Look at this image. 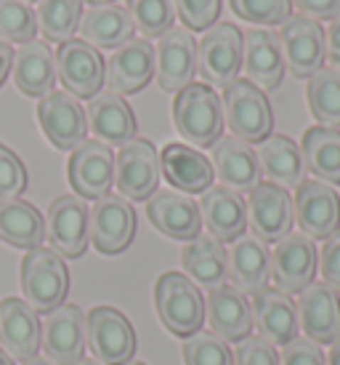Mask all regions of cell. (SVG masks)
<instances>
[{"instance_id":"obj_1","label":"cell","mask_w":340,"mask_h":365,"mask_svg":"<svg viewBox=\"0 0 340 365\" xmlns=\"http://www.w3.org/2000/svg\"><path fill=\"white\" fill-rule=\"evenodd\" d=\"M223 104L221 96L205 83L184 86L173 99V125L184 142L194 150L213 147L223 136Z\"/></svg>"},{"instance_id":"obj_49","label":"cell","mask_w":340,"mask_h":365,"mask_svg":"<svg viewBox=\"0 0 340 365\" xmlns=\"http://www.w3.org/2000/svg\"><path fill=\"white\" fill-rule=\"evenodd\" d=\"M324 59L332 70L340 72V16L330 21V30L324 32Z\"/></svg>"},{"instance_id":"obj_22","label":"cell","mask_w":340,"mask_h":365,"mask_svg":"<svg viewBox=\"0 0 340 365\" xmlns=\"http://www.w3.org/2000/svg\"><path fill=\"white\" fill-rule=\"evenodd\" d=\"M250 309L253 328H258L260 339H266L271 346H285L298 336V309L290 294L266 285L253 296Z\"/></svg>"},{"instance_id":"obj_17","label":"cell","mask_w":340,"mask_h":365,"mask_svg":"<svg viewBox=\"0 0 340 365\" xmlns=\"http://www.w3.org/2000/svg\"><path fill=\"white\" fill-rule=\"evenodd\" d=\"M197 75V41L184 27H170L154 48V81L162 91L179 93Z\"/></svg>"},{"instance_id":"obj_32","label":"cell","mask_w":340,"mask_h":365,"mask_svg":"<svg viewBox=\"0 0 340 365\" xmlns=\"http://www.w3.org/2000/svg\"><path fill=\"white\" fill-rule=\"evenodd\" d=\"M181 264L186 269V277L197 288H218L229 280V251L211 235H200L186 243L181 251Z\"/></svg>"},{"instance_id":"obj_28","label":"cell","mask_w":340,"mask_h":365,"mask_svg":"<svg viewBox=\"0 0 340 365\" xmlns=\"http://www.w3.org/2000/svg\"><path fill=\"white\" fill-rule=\"evenodd\" d=\"M200 216L211 237H216L218 243L240 240L245 235V227H248V208H245L242 195L223 187V184L202 192Z\"/></svg>"},{"instance_id":"obj_20","label":"cell","mask_w":340,"mask_h":365,"mask_svg":"<svg viewBox=\"0 0 340 365\" xmlns=\"http://www.w3.org/2000/svg\"><path fill=\"white\" fill-rule=\"evenodd\" d=\"M147 216L154 230H160L170 240H194L202 235L200 205L189 195L176 190H157L147 200Z\"/></svg>"},{"instance_id":"obj_16","label":"cell","mask_w":340,"mask_h":365,"mask_svg":"<svg viewBox=\"0 0 340 365\" xmlns=\"http://www.w3.org/2000/svg\"><path fill=\"white\" fill-rule=\"evenodd\" d=\"M38 120H41L46 139L56 150L72 153L75 147H80L85 142V133H88L85 110L67 91H56L53 88L51 93H46L38 102Z\"/></svg>"},{"instance_id":"obj_14","label":"cell","mask_w":340,"mask_h":365,"mask_svg":"<svg viewBox=\"0 0 340 365\" xmlns=\"http://www.w3.org/2000/svg\"><path fill=\"white\" fill-rule=\"evenodd\" d=\"M317 245L303 232H290L271 251V280L285 294L306 291L317 277Z\"/></svg>"},{"instance_id":"obj_9","label":"cell","mask_w":340,"mask_h":365,"mask_svg":"<svg viewBox=\"0 0 340 365\" xmlns=\"http://www.w3.org/2000/svg\"><path fill=\"white\" fill-rule=\"evenodd\" d=\"M160 176V155L149 139H130L115 155V184L125 200H149Z\"/></svg>"},{"instance_id":"obj_54","label":"cell","mask_w":340,"mask_h":365,"mask_svg":"<svg viewBox=\"0 0 340 365\" xmlns=\"http://www.w3.org/2000/svg\"><path fill=\"white\" fill-rule=\"evenodd\" d=\"M83 3H90V6H107V3H115V0H83Z\"/></svg>"},{"instance_id":"obj_10","label":"cell","mask_w":340,"mask_h":365,"mask_svg":"<svg viewBox=\"0 0 340 365\" xmlns=\"http://www.w3.org/2000/svg\"><path fill=\"white\" fill-rule=\"evenodd\" d=\"M107 61L99 48L80 38L61 43L56 48V78L75 99H93L104 86Z\"/></svg>"},{"instance_id":"obj_19","label":"cell","mask_w":340,"mask_h":365,"mask_svg":"<svg viewBox=\"0 0 340 365\" xmlns=\"http://www.w3.org/2000/svg\"><path fill=\"white\" fill-rule=\"evenodd\" d=\"M154 78V46L144 38H130L107 61L104 83L110 86L112 93L130 96V93L144 91Z\"/></svg>"},{"instance_id":"obj_45","label":"cell","mask_w":340,"mask_h":365,"mask_svg":"<svg viewBox=\"0 0 340 365\" xmlns=\"http://www.w3.org/2000/svg\"><path fill=\"white\" fill-rule=\"evenodd\" d=\"M234 365H280L277 349L260 339V336H248L237 344L234 352Z\"/></svg>"},{"instance_id":"obj_47","label":"cell","mask_w":340,"mask_h":365,"mask_svg":"<svg viewBox=\"0 0 340 365\" xmlns=\"http://www.w3.org/2000/svg\"><path fill=\"white\" fill-rule=\"evenodd\" d=\"M319 267L324 285L332 288L335 294H340V227L324 240L319 254Z\"/></svg>"},{"instance_id":"obj_37","label":"cell","mask_w":340,"mask_h":365,"mask_svg":"<svg viewBox=\"0 0 340 365\" xmlns=\"http://www.w3.org/2000/svg\"><path fill=\"white\" fill-rule=\"evenodd\" d=\"M83 0H38V30L51 43H67L80 32Z\"/></svg>"},{"instance_id":"obj_23","label":"cell","mask_w":340,"mask_h":365,"mask_svg":"<svg viewBox=\"0 0 340 365\" xmlns=\"http://www.w3.org/2000/svg\"><path fill=\"white\" fill-rule=\"evenodd\" d=\"M242 64H245L248 81L258 86L263 93L280 88L285 78V61H282L277 32L266 27H253L242 32Z\"/></svg>"},{"instance_id":"obj_5","label":"cell","mask_w":340,"mask_h":365,"mask_svg":"<svg viewBox=\"0 0 340 365\" xmlns=\"http://www.w3.org/2000/svg\"><path fill=\"white\" fill-rule=\"evenodd\" d=\"M242 70V30L231 21H218L202 32L197 43V72L205 86L226 88Z\"/></svg>"},{"instance_id":"obj_35","label":"cell","mask_w":340,"mask_h":365,"mask_svg":"<svg viewBox=\"0 0 340 365\" xmlns=\"http://www.w3.org/2000/svg\"><path fill=\"white\" fill-rule=\"evenodd\" d=\"M133 19L125 9L117 3H107V6H90L83 14L80 21V41H85L93 48H120L122 43L133 38Z\"/></svg>"},{"instance_id":"obj_7","label":"cell","mask_w":340,"mask_h":365,"mask_svg":"<svg viewBox=\"0 0 340 365\" xmlns=\"http://www.w3.org/2000/svg\"><path fill=\"white\" fill-rule=\"evenodd\" d=\"M136 237V211L122 195H104L88 208V243L99 254L115 256L130 248Z\"/></svg>"},{"instance_id":"obj_8","label":"cell","mask_w":340,"mask_h":365,"mask_svg":"<svg viewBox=\"0 0 340 365\" xmlns=\"http://www.w3.org/2000/svg\"><path fill=\"white\" fill-rule=\"evenodd\" d=\"M280 51L285 70L292 78L309 81L324 64V30L319 21L309 19L303 14H292L290 19L280 24Z\"/></svg>"},{"instance_id":"obj_15","label":"cell","mask_w":340,"mask_h":365,"mask_svg":"<svg viewBox=\"0 0 340 365\" xmlns=\"http://www.w3.org/2000/svg\"><path fill=\"white\" fill-rule=\"evenodd\" d=\"M46 237L61 259H78L88 248V205L78 195H59L46 216Z\"/></svg>"},{"instance_id":"obj_36","label":"cell","mask_w":340,"mask_h":365,"mask_svg":"<svg viewBox=\"0 0 340 365\" xmlns=\"http://www.w3.org/2000/svg\"><path fill=\"white\" fill-rule=\"evenodd\" d=\"M300 155H303V165L317 176V182L340 184L338 128H324V125H311V128H306L303 139H300Z\"/></svg>"},{"instance_id":"obj_6","label":"cell","mask_w":340,"mask_h":365,"mask_svg":"<svg viewBox=\"0 0 340 365\" xmlns=\"http://www.w3.org/2000/svg\"><path fill=\"white\" fill-rule=\"evenodd\" d=\"M85 341L101 365H128L136 355V331L120 309L107 304L85 314Z\"/></svg>"},{"instance_id":"obj_50","label":"cell","mask_w":340,"mask_h":365,"mask_svg":"<svg viewBox=\"0 0 340 365\" xmlns=\"http://www.w3.org/2000/svg\"><path fill=\"white\" fill-rule=\"evenodd\" d=\"M11 67H14V48L9 43H0V86L6 83Z\"/></svg>"},{"instance_id":"obj_18","label":"cell","mask_w":340,"mask_h":365,"mask_svg":"<svg viewBox=\"0 0 340 365\" xmlns=\"http://www.w3.org/2000/svg\"><path fill=\"white\" fill-rule=\"evenodd\" d=\"M295 222L311 240H327L340 227V195L324 182H303L292 197Z\"/></svg>"},{"instance_id":"obj_12","label":"cell","mask_w":340,"mask_h":365,"mask_svg":"<svg viewBox=\"0 0 340 365\" xmlns=\"http://www.w3.org/2000/svg\"><path fill=\"white\" fill-rule=\"evenodd\" d=\"M67 176L75 195L83 200H99L115 187V153L104 142H85L75 147L67 163Z\"/></svg>"},{"instance_id":"obj_51","label":"cell","mask_w":340,"mask_h":365,"mask_svg":"<svg viewBox=\"0 0 340 365\" xmlns=\"http://www.w3.org/2000/svg\"><path fill=\"white\" fill-rule=\"evenodd\" d=\"M327 365H340V339L330 344V357L324 360Z\"/></svg>"},{"instance_id":"obj_33","label":"cell","mask_w":340,"mask_h":365,"mask_svg":"<svg viewBox=\"0 0 340 365\" xmlns=\"http://www.w3.org/2000/svg\"><path fill=\"white\" fill-rule=\"evenodd\" d=\"M255 158H258L260 173L271 184H280L285 190H290V187H298L303 182V173H306L303 155H300V147L292 142L290 136H282V133L266 136L258 144Z\"/></svg>"},{"instance_id":"obj_48","label":"cell","mask_w":340,"mask_h":365,"mask_svg":"<svg viewBox=\"0 0 340 365\" xmlns=\"http://www.w3.org/2000/svg\"><path fill=\"white\" fill-rule=\"evenodd\" d=\"M290 3L314 21H332L340 16V0H290Z\"/></svg>"},{"instance_id":"obj_24","label":"cell","mask_w":340,"mask_h":365,"mask_svg":"<svg viewBox=\"0 0 340 365\" xmlns=\"http://www.w3.org/2000/svg\"><path fill=\"white\" fill-rule=\"evenodd\" d=\"M0 346L14 360H32L41 349V320L24 299L9 296L0 302Z\"/></svg>"},{"instance_id":"obj_11","label":"cell","mask_w":340,"mask_h":365,"mask_svg":"<svg viewBox=\"0 0 340 365\" xmlns=\"http://www.w3.org/2000/svg\"><path fill=\"white\" fill-rule=\"evenodd\" d=\"M248 224L263 243H280L282 237L292 232L295 224V208L292 195L280 184L263 182L248 197Z\"/></svg>"},{"instance_id":"obj_21","label":"cell","mask_w":340,"mask_h":365,"mask_svg":"<svg viewBox=\"0 0 340 365\" xmlns=\"http://www.w3.org/2000/svg\"><path fill=\"white\" fill-rule=\"evenodd\" d=\"M298 328L317 344H332L340 339V296L324 283H311L295 302Z\"/></svg>"},{"instance_id":"obj_53","label":"cell","mask_w":340,"mask_h":365,"mask_svg":"<svg viewBox=\"0 0 340 365\" xmlns=\"http://www.w3.org/2000/svg\"><path fill=\"white\" fill-rule=\"evenodd\" d=\"M0 365H16V363H14V357H11L9 352H3V346H0Z\"/></svg>"},{"instance_id":"obj_13","label":"cell","mask_w":340,"mask_h":365,"mask_svg":"<svg viewBox=\"0 0 340 365\" xmlns=\"http://www.w3.org/2000/svg\"><path fill=\"white\" fill-rule=\"evenodd\" d=\"M41 346L53 365H78L88 349L85 314L78 304H61L41 323Z\"/></svg>"},{"instance_id":"obj_39","label":"cell","mask_w":340,"mask_h":365,"mask_svg":"<svg viewBox=\"0 0 340 365\" xmlns=\"http://www.w3.org/2000/svg\"><path fill=\"white\" fill-rule=\"evenodd\" d=\"M38 35V16L30 3L21 0H0V43H24L35 41Z\"/></svg>"},{"instance_id":"obj_27","label":"cell","mask_w":340,"mask_h":365,"mask_svg":"<svg viewBox=\"0 0 340 365\" xmlns=\"http://www.w3.org/2000/svg\"><path fill=\"white\" fill-rule=\"evenodd\" d=\"M213 173L223 187L234 192H253L260 184V168L255 150L250 144L240 142L237 136H221L213 144Z\"/></svg>"},{"instance_id":"obj_46","label":"cell","mask_w":340,"mask_h":365,"mask_svg":"<svg viewBox=\"0 0 340 365\" xmlns=\"http://www.w3.org/2000/svg\"><path fill=\"white\" fill-rule=\"evenodd\" d=\"M280 365H327L324 363V352L319 349L317 341H311L306 336H295L292 341L282 346Z\"/></svg>"},{"instance_id":"obj_41","label":"cell","mask_w":340,"mask_h":365,"mask_svg":"<svg viewBox=\"0 0 340 365\" xmlns=\"http://www.w3.org/2000/svg\"><path fill=\"white\" fill-rule=\"evenodd\" d=\"M186 365H234L229 344L213 331H197L184 341Z\"/></svg>"},{"instance_id":"obj_52","label":"cell","mask_w":340,"mask_h":365,"mask_svg":"<svg viewBox=\"0 0 340 365\" xmlns=\"http://www.w3.org/2000/svg\"><path fill=\"white\" fill-rule=\"evenodd\" d=\"M21 365H53V363L46 360V357H32V360H24Z\"/></svg>"},{"instance_id":"obj_2","label":"cell","mask_w":340,"mask_h":365,"mask_svg":"<svg viewBox=\"0 0 340 365\" xmlns=\"http://www.w3.org/2000/svg\"><path fill=\"white\" fill-rule=\"evenodd\" d=\"M21 291L24 302L38 314H48L64 304L70 294V269L56 251L32 248L21 259Z\"/></svg>"},{"instance_id":"obj_38","label":"cell","mask_w":340,"mask_h":365,"mask_svg":"<svg viewBox=\"0 0 340 365\" xmlns=\"http://www.w3.org/2000/svg\"><path fill=\"white\" fill-rule=\"evenodd\" d=\"M309 110L314 120L324 128H340V72L322 67L309 78L306 88Z\"/></svg>"},{"instance_id":"obj_4","label":"cell","mask_w":340,"mask_h":365,"mask_svg":"<svg viewBox=\"0 0 340 365\" xmlns=\"http://www.w3.org/2000/svg\"><path fill=\"white\" fill-rule=\"evenodd\" d=\"M223 120L229 131L245 144H260L271 136L274 112L266 93L250 81H237L223 88Z\"/></svg>"},{"instance_id":"obj_26","label":"cell","mask_w":340,"mask_h":365,"mask_svg":"<svg viewBox=\"0 0 340 365\" xmlns=\"http://www.w3.org/2000/svg\"><path fill=\"white\" fill-rule=\"evenodd\" d=\"M162 179L184 195H202L213 187V163L189 144L170 142L160 155Z\"/></svg>"},{"instance_id":"obj_29","label":"cell","mask_w":340,"mask_h":365,"mask_svg":"<svg viewBox=\"0 0 340 365\" xmlns=\"http://www.w3.org/2000/svg\"><path fill=\"white\" fill-rule=\"evenodd\" d=\"M14 83L24 96L43 99L56 86V53L46 41L24 43L19 51H14Z\"/></svg>"},{"instance_id":"obj_25","label":"cell","mask_w":340,"mask_h":365,"mask_svg":"<svg viewBox=\"0 0 340 365\" xmlns=\"http://www.w3.org/2000/svg\"><path fill=\"white\" fill-rule=\"evenodd\" d=\"M205 317L211 320L213 334L221 336L226 344H240L253 331V309L250 299L237 291L231 283L213 288L205 302Z\"/></svg>"},{"instance_id":"obj_42","label":"cell","mask_w":340,"mask_h":365,"mask_svg":"<svg viewBox=\"0 0 340 365\" xmlns=\"http://www.w3.org/2000/svg\"><path fill=\"white\" fill-rule=\"evenodd\" d=\"M229 9L245 21L260 27H277L292 16L290 0H229Z\"/></svg>"},{"instance_id":"obj_44","label":"cell","mask_w":340,"mask_h":365,"mask_svg":"<svg viewBox=\"0 0 340 365\" xmlns=\"http://www.w3.org/2000/svg\"><path fill=\"white\" fill-rule=\"evenodd\" d=\"M27 190V168L21 158L0 144V197H19Z\"/></svg>"},{"instance_id":"obj_31","label":"cell","mask_w":340,"mask_h":365,"mask_svg":"<svg viewBox=\"0 0 340 365\" xmlns=\"http://www.w3.org/2000/svg\"><path fill=\"white\" fill-rule=\"evenodd\" d=\"M229 280L245 296H255L271 280V251L255 235H242L229 251Z\"/></svg>"},{"instance_id":"obj_55","label":"cell","mask_w":340,"mask_h":365,"mask_svg":"<svg viewBox=\"0 0 340 365\" xmlns=\"http://www.w3.org/2000/svg\"><path fill=\"white\" fill-rule=\"evenodd\" d=\"M78 365H101V363H99V360H85V357H83V360Z\"/></svg>"},{"instance_id":"obj_40","label":"cell","mask_w":340,"mask_h":365,"mask_svg":"<svg viewBox=\"0 0 340 365\" xmlns=\"http://www.w3.org/2000/svg\"><path fill=\"white\" fill-rule=\"evenodd\" d=\"M125 3L133 27H139V32L147 38H160L176 21L173 0H125Z\"/></svg>"},{"instance_id":"obj_34","label":"cell","mask_w":340,"mask_h":365,"mask_svg":"<svg viewBox=\"0 0 340 365\" xmlns=\"http://www.w3.org/2000/svg\"><path fill=\"white\" fill-rule=\"evenodd\" d=\"M0 240L14 248H41L46 240V219L21 197H0Z\"/></svg>"},{"instance_id":"obj_43","label":"cell","mask_w":340,"mask_h":365,"mask_svg":"<svg viewBox=\"0 0 340 365\" xmlns=\"http://www.w3.org/2000/svg\"><path fill=\"white\" fill-rule=\"evenodd\" d=\"M221 6L223 0H173L176 16H181L184 30L189 32H205L218 24Z\"/></svg>"},{"instance_id":"obj_56","label":"cell","mask_w":340,"mask_h":365,"mask_svg":"<svg viewBox=\"0 0 340 365\" xmlns=\"http://www.w3.org/2000/svg\"><path fill=\"white\" fill-rule=\"evenodd\" d=\"M21 3H38V0H21Z\"/></svg>"},{"instance_id":"obj_57","label":"cell","mask_w":340,"mask_h":365,"mask_svg":"<svg viewBox=\"0 0 340 365\" xmlns=\"http://www.w3.org/2000/svg\"><path fill=\"white\" fill-rule=\"evenodd\" d=\"M128 365H147V363H128Z\"/></svg>"},{"instance_id":"obj_3","label":"cell","mask_w":340,"mask_h":365,"mask_svg":"<svg viewBox=\"0 0 340 365\" xmlns=\"http://www.w3.org/2000/svg\"><path fill=\"white\" fill-rule=\"evenodd\" d=\"M154 307L162 325L173 336L189 339L191 334L202 331L205 320V299L202 291L191 283L186 274L165 272L154 283Z\"/></svg>"},{"instance_id":"obj_30","label":"cell","mask_w":340,"mask_h":365,"mask_svg":"<svg viewBox=\"0 0 340 365\" xmlns=\"http://www.w3.org/2000/svg\"><path fill=\"white\" fill-rule=\"evenodd\" d=\"M88 128L104 144H128L136 139V115L130 104L112 91H99L85 107Z\"/></svg>"}]
</instances>
